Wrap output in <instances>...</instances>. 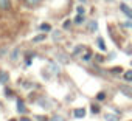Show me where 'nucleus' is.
Segmentation results:
<instances>
[{"mask_svg": "<svg viewBox=\"0 0 132 121\" xmlns=\"http://www.w3.org/2000/svg\"><path fill=\"white\" fill-rule=\"evenodd\" d=\"M120 8H121V11H123V13H124V14H126V16H127L129 19H132V10H130V8H129L127 5L121 3V5H120Z\"/></svg>", "mask_w": 132, "mask_h": 121, "instance_id": "1", "label": "nucleus"}, {"mask_svg": "<svg viewBox=\"0 0 132 121\" xmlns=\"http://www.w3.org/2000/svg\"><path fill=\"white\" fill-rule=\"evenodd\" d=\"M10 8H11V0H0V10L6 11Z\"/></svg>", "mask_w": 132, "mask_h": 121, "instance_id": "2", "label": "nucleus"}, {"mask_svg": "<svg viewBox=\"0 0 132 121\" xmlns=\"http://www.w3.org/2000/svg\"><path fill=\"white\" fill-rule=\"evenodd\" d=\"M104 118H106V121H120V118L117 115H113V113H106Z\"/></svg>", "mask_w": 132, "mask_h": 121, "instance_id": "3", "label": "nucleus"}, {"mask_svg": "<svg viewBox=\"0 0 132 121\" xmlns=\"http://www.w3.org/2000/svg\"><path fill=\"white\" fill-rule=\"evenodd\" d=\"M25 3L28 6H37L39 3H42V0H25Z\"/></svg>", "mask_w": 132, "mask_h": 121, "instance_id": "4", "label": "nucleus"}, {"mask_svg": "<svg viewBox=\"0 0 132 121\" xmlns=\"http://www.w3.org/2000/svg\"><path fill=\"white\" fill-rule=\"evenodd\" d=\"M84 115H86V109H76L75 110V116L76 118H82Z\"/></svg>", "mask_w": 132, "mask_h": 121, "instance_id": "5", "label": "nucleus"}, {"mask_svg": "<svg viewBox=\"0 0 132 121\" xmlns=\"http://www.w3.org/2000/svg\"><path fill=\"white\" fill-rule=\"evenodd\" d=\"M17 57H19V48H14L13 53H11V60H13V62H16Z\"/></svg>", "mask_w": 132, "mask_h": 121, "instance_id": "6", "label": "nucleus"}, {"mask_svg": "<svg viewBox=\"0 0 132 121\" xmlns=\"http://www.w3.org/2000/svg\"><path fill=\"white\" fill-rule=\"evenodd\" d=\"M17 110H19L20 113H25V112H27V109H25V106H23L22 101H17Z\"/></svg>", "mask_w": 132, "mask_h": 121, "instance_id": "7", "label": "nucleus"}, {"mask_svg": "<svg viewBox=\"0 0 132 121\" xmlns=\"http://www.w3.org/2000/svg\"><path fill=\"white\" fill-rule=\"evenodd\" d=\"M96 28H98L96 22H95V20H90V22H89V30H90V31H96Z\"/></svg>", "mask_w": 132, "mask_h": 121, "instance_id": "8", "label": "nucleus"}, {"mask_svg": "<svg viewBox=\"0 0 132 121\" xmlns=\"http://www.w3.org/2000/svg\"><path fill=\"white\" fill-rule=\"evenodd\" d=\"M82 22H84V16H82V14H78V16L75 17V23L79 25V23H82Z\"/></svg>", "mask_w": 132, "mask_h": 121, "instance_id": "9", "label": "nucleus"}, {"mask_svg": "<svg viewBox=\"0 0 132 121\" xmlns=\"http://www.w3.org/2000/svg\"><path fill=\"white\" fill-rule=\"evenodd\" d=\"M121 92H123V93H127V96L132 98V89H129V87H121Z\"/></svg>", "mask_w": 132, "mask_h": 121, "instance_id": "10", "label": "nucleus"}, {"mask_svg": "<svg viewBox=\"0 0 132 121\" xmlns=\"http://www.w3.org/2000/svg\"><path fill=\"white\" fill-rule=\"evenodd\" d=\"M124 79H126V81H132V70H127V72L124 73Z\"/></svg>", "mask_w": 132, "mask_h": 121, "instance_id": "11", "label": "nucleus"}, {"mask_svg": "<svg viewBox=\"0 0 132 121\" xmlns=\"http://www.w3.org/2000/svg\"><path fill=\"white\" fill-rule=\"evenodd\" d=\"M98 47H100V50L106 51V45H104V40L103 39H98Z\"/></svg>", "mask_w": 132, "mask_h": 121, "instance_id": "12", "label": "nucleus"}, {"mask_svg": "<svg viewBox=\"0 0 132 121\" xmlns=\"http://www.w3.org/2000/svg\"><path fill=\"white\" fill-rule=\"evenodd\" d=\"M40 30H44V31H50L51 27H50L48 23H42V25H40Z\"/></svg>", "mask_w": 132, "mask_h": 121, "instance_id": "13", "label": "nucleus"}, {"mask_svg": "<svg viewBox=\"0 0 132 121\" xmlns=\"http://www.w3.org/2000/svg\"><path fill=\"white\" fill-rule=\"evenodd\" d=\"M8 79V75L5 73V72H2V73H0V81H2V82H5Z\"/></svg>", "mask_w": 132, "mask_h": 121, "instance_id": "14", "label": "nucleus"}, {"mask_svg": "<svg viewBox=\"0 0 132 121\" xmlns=\"http://www.w3.org/2000/svg\"><path fill=\"white\" fill-rule=\"evenodd\" d=\"M76 13H78V14H82V16H84V13H86L84 6H78V8H76Z\"/></svg>", "mask_w": 132, "mask_h": 121, "instance_id": "15", "label": "nucleus"}, {"mask_svg": "<svg viewBox=\"0 0 132 121\" xmlns=\"http://www.w3.org/2000/svg\"><path fill=\"white\" fill-rule=\"evenodd\" d=\"M42 39H45V34H39V36H37V37H34L33 40H34V42H39V40H42Z\"/></svg>", "mask_w": 132, "mask_h": 121, "instance_id": "16", "label": "nucleus"}, {"mask_svg": "<svg viewBox=\"0 0 132 121\" xmlns=\"http://www.w3.org/2000/svg\"><path fill=\"white\" fill-rule=\"evenodd\" d=\"M104 98H106V93H103V92H101V93H98V95H96V99H100V101H103V99H104Z\"/></svg>", "mask_w": 132, "mask_h": 121, "instance_id": "17", "label": "nucleus"}, {"mask_svg": "<svg viewBox=\"0 0 132 121\" xmlns=\"http://www.w3.org/2000/svg\"><path fill=\"white\" fill-rule=\"evenodd\" d=\"M90 57H92V53L89 51L87 54H84V57H82V59H84V60H90Z\"/></svg>", "mask_w": 132, "mask_h": 121, "instance_id": "18", "label": "nucleus"}, {"mask_svg": "<svg viewBox=\"0 0 132 121\" xmlns=\"http://www.w3.org/2000/svg\"><path fill=\"white\" fill-rule=\"evenodd\" d=\"M50 121H65V119H64L62 116H54V118H51Z\"/></svg>", "mask_w": 132, "mask_h": 121, "instance_id": "19", "label": "nucleus"}, {"mask_svg": "<svg viewBox=\"0 0 132 121\" xmlns=\"http://www.w3.org/2000/svg\"><path fill=\"white\" fill-rule=\"evenodd\" d=\"M98 110H100V109H98L96 106H92V112H93V113H98Z\"/></svg>", "mask_w": 132, "mask_h": 121, "instance_id": "20", "label": "nucleus"}, {"mask_svg": "<svg viewBox=\"0 0 132 121\" xmlns=\"http://www.w3.org/2000/svg\"><path fill=\"white\" fill-rule=\"evenodd\" d=\"M81 50H82V47H76V48H75V54H78Z\"/></svg>", "mask_w": 132, "mask_h": 121, "instance_id": "21", "label": "nucleus"}, {"mask_svg": "<svg viewBox=\"0 0 132 121\" xmlns=\"http://www.w3.org/2000/svg\"><path fill=\"white\" fill-rule=\"evenodd\" d=\"M69 27H70V20H67V22L64 23V28H69Z\"/></svg>", "mask_w": 132, "mask_h": 121, "instance_id": "22", "label": "nucleus"}, {"mask_svg": "<svg viewBox=\"0 0 132 121\" xmlns=\"http://www.w3.org/2000/svg\"><path fill=\"white\" fill-rule=\"evenodd\" d=\"M124 25H126V27H129V28H132V22H126Z\"/></svg>", "mask_w": 132, "mask_h": 121, "instance_id": "23", "label": "nucleus"}, {"mask_svg": "<svg viewBox=\"0 0 132 121\" xmlns=\"http://www.w3.org/2000/svg\"><path fill=\"white\" fill-rule=\"evenodd\" d=\"M20 121H30V119H28V118H22Z\"/></svg>", "mask_w": 132, "mask_h": 121, "instance_id": "24", "label": "nucleus"}, {"mask_svg": "<svg viewBox=\"0 0 132 121\" xmlns=\"http://www.w3.org/2000/svg\"><path fill=\"white\" fill-rule=\"evenodd\" d=\"M13 121H14V119H13Z\"/></svg>", "mask_w": 132, "mask_h": 121, "instance_id": "25", "label": "nucleus"}]
</instances>
